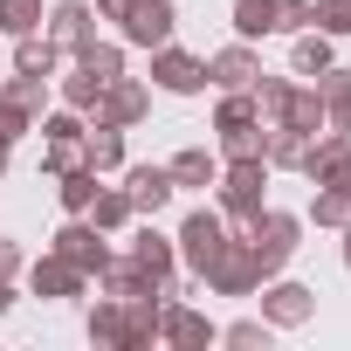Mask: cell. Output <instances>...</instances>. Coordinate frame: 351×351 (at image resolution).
<instances>
[{
  "label": "cell",
  "instance_id": "obj_1",
  "mask_svg": "<svg viewBox=\"0 0 351 351\" xmlns=\"http://www.w3.org/2000/svg\"><path fill=\"white\" fill-rule=\"evenodd\" d=\"M248 255H255V269H262V282L269 276H282V262L296 255V241H303V214H289V207H262V214H248Z\"/></svg>",
  "mask_w": 351,
  "mask_h": 351
},
{
  "label": "cell",
  "instance_id": "obj_2",
  "mask_svg": "<svg viewBox=\"0 0 351 351\" xmlns=\"http://www.w3.org/2000/svg\"><path fill=\"white\" fill-rule=\"evenodd\" d=\"M214 186H221V214H234V221L262 214L269 207V158H228Z\"/></svg>",
  "mask_w": 351,
  "mask_h": 351
},
{
  "label": "cell",
  "instance_id": "obj_3",
  "mask_svg": "<svg viewBox=\"0 0 351 351\" xmlns=\"http://www.w3.org/2000/svg\"><path fill=\"white\" fill-rule=\"evenodd\" d=\"M200 282H207V296H255V289H262V269H255L248 241L228 234V241L214 248V262L200 269Z\"/></svg>",
  "mask_w": 351,
  "mask_h": 351
},
{
  "label": "cell",
  "instance_id": "obj_4",
  "mask_svg": "<svg viewBox=\"0 0 351 351\" xmlns=\"http://www.w3.org/2000/svg\"><path fill=\"white\" fill-rule=\"evenodd\" d=\"M221 241H228V214H214V207H193V214L180 221V234H172V248H180V262H186L193 276L214 262Z\"/></svg>",
  "mask_w": 351,
  "mask_h": 351
},
{
  "label": "cell",
  "instance_id": "obj_5",
  "mask_svg": "<svg viewBox=\"0 0 351 351\" xmlns=\"http://www.w3.org/2000/svg\"><path fill=\"white\" fill-rule=\"evenodd\" d=\"M104 241H110V234H104L90 214H69V221L56 228V241H49V248H56V255H69V262H76V269L97 282V269L110 262V248H104Z\"/></svg>",
  "mask_w": 351,
  "mask_h": 351
},
{
  "label": "cell",
  "instance_id": "obj_6",
  "mask_svg": "<svg viewBox=\"0 0 351 351\" xmlns=\"http://www.w3.org/2000/svg\"><path fill=\"white\" fill-rule=\"evenodd\" d=\"M172 28H180V8H172V0H131V14L117 21L124 49H158V42H172Z\"/></svg>",
  "mask_w": 351,
  "mask_h": 351
},
{
  "label": "cell",
  "instance_id": "obj_7",
  "mask_svg": "<svg viewBox=\"0 0 351 351\" xmlns=\"http://www.w3.org/2000/svg\"><path fill=\"white\" fill-rule=\"evenodd\" d=\"M303 180H310V186H351V138H344V131H317V138H310Z\"/></svg>",
  "mask_w": 351,
  "mask_h": 351
},
{
  "label": "cell",
  "instance_id": "obj_8",
  "mask_svg": "<svg viewBox=\"0 0 351 351\" xmlns=\"http://www.w3.org/2000/svg\"><path fill=\"white\" fill-rule=\"evenodd\" d=\"M152 83L172 90V97H200V90H207V62L186 56V49H172V42H158V49H152Z\"/></svg>",
  "mask_w": 351,
  "mask_h": 351
},
{
  "label": "cell",
  "instance_id": "obj_9",
  "mask_svg": "<svg viewBox=\"0 0 351 351\" xmlns=\"http://www.w3.org/2000/svg\"><path fill=\"white\" fill-rule=\"evenodd\" d=\"M49 42H56V56H83L97 42V8L90 0H56L49 8Z\"/></svg>",
  "mask_w": 351,
  "mask_h": 351
},
{
  "label": "cell",
  "instance_id": "obj_10",
  "mask_svg": "<svg viewBox=\"0 0 351 351\" xmlns=\"http://www.w3.org/2000/svg\"><path fill=\"white\" fill-rule=\"evenodd\" d=\"M262 317H269L276 330H303V324L317 317V289H310V282H276V276H269V289H262Z\"/></svg>",
  "mask_w": 351,
  "mask_h": 351
},
{
  "label": "cell",
  "instance_id": "obj_11",
  "mask_svg": "<svg viewBox=\"0 0 351 351\" xmlns=\"http://www.w3.org/2000/svg\"><path fill=\"white\" fill-rule=\"evenodd\" d=\"M158 344H180V351H207L221 344V324H207L193 303H165L158 310Z\"/></svg>",
  "mask_w": 351,
  "mask_h": 351
},
{
  "label": "cell",
  "instance_id": "obj_12",
  "mask_svg": "<svg viewBox=\"0 0 351 351\" xmlns=\"http://www.w3.org/2000/svg\"><path fill=\"white\" fill-rule=\"evenodd\" d=\"M145 110H152V97H145V83H131V76H117V83H104V97H97V124H117V131H131V124H145Z\"/></svg>",
  "mask_w": 351,
  "mask_h": 351
},
{
  "label": "cell",
  "instance_id": "obj_13",
  "mask_svg": "<svg viewBox=\"0 0 351 351\" xmlns=\"http://www.w3.org/2000/svg\"><path fill=\"white\" fill-rule=\"evenodd\" d=\"M83 282H90V276H83L69 255H56V248L28 262V289H35V296H49V303H62V296H83Z\"/></svg>",
  "mask_w": 351,
  "mask_h": 351
},
{
  "label": "cell",
  "instance_id": "obj_14",
  "mask_svg": "<svg viewBox=\"0 0 351 351\" xmlns=\"http://www.w3.org/2000/svg\"><path fill=\"white\" fill-rule=\"evenodd\" d=\"M124 193H131V207H138L145 221H158V214L172 207V193H180V186H172V172H165V165H124Z\"/></svg>",
  "mask_w": 351,
  "mask_h": 351
},
{
  "label": "cell",
  "instance_id": "obj_15",
  "mask_svg": "<svg viewBox=\"0 0 351 351\" xmlns=\"http://www.w3.org/2000/svg\"><path fill=\"white\" fill-rule=\"evenodd\" d=\"M83 330H90L97 351H131V303H124V296H97Z\"/></svg>",
  "mask_w": 351,
  "mask_h": 351
},
{
  "label": "cell",
  "instance_id": "obj_16",
  "mask_svg": "<svg viewBox=\"0 0 351 351\" xmlns=\"http://www.w3.org/2000/svg\"><path fill=\"white\" fill-rule=\"evenodd\" d=\"M255 76H262V56H255L248 42L207 56V83H214V90H255Z\"/></svg>",
  "mask_w": 351,
  "mask_h": 351
},
{
  "label": "cell",
  "instance_id": "obj_17",
  "mask_svg": "<svg viewBox=\"0 0 351 351\" xmlns=\"http://www.w3.org/2000/svg\"><path fill=\"white\" fill-rule=\"evenodd\" d=\"M310 83H317V97H324V131H344V138H351V69L330 62V69H317Z\"/></svg>",
  "mask_w": 351,
  "mask_h": 351
},
{
  "label": "cell",
  "instance_id": "obj_18",
  "mask_svg": "<svg viewBox=\"0 0 351 351\" xmlns=\"http://www.w3.org/2000/svg\"><path fill=\"white\" fill-rule=\"evenodd\" d=\"M165 172H172V186H186V193H207V186L221 180V158H214L207 145H186V152H172V158H165Z\"/></svg>",
  "mask_w": 351,
  "mask_h": 351
},
{
  "label": "cell",
  "instance_id": "obj_19",
  "mask_svg": "<svg viewBox=\"0 0 351 351\" xmlns=\"http://www.w3.org/2000/svg\"><path fill=\"white\" fill-rule=\"evenodd\" d=\"M83 165H97V172H124V131L90 117V131H83Z\"/></svg>",
  "mask_w": 351,
  "mask_h": 351
},
{
  "label": "cell",
  "instance_id": "obj_20",
  "mask_svg": "<svg viewBox=\"0 0 351 351\" xmlns=\"http://www.w3.org/2000/svg\"><path fill=\"white\" fill-rule=\"evenodd\" d=\"M97 186H104L97 165H69V172H56V200H62V214H90Z\"/></svg>",
  "mask_w": 351,
  "mask_h": 351
},
{
  "label": "cell",
  "instance_id": "obj_21",
  "mask_svg": "<svg viewBox=\"0 0 351 351\" xmlns=\"http://www.w3.org/2000/svg\"><path fill=\"white\" fill-rule=\"evenodd\" d=\"M131 262H138L145 276H172V269H180V248H172L158 228H138V234H131Z\"/></svg>",
  "mask_w": 351,
  "mask_h": 351
},
{
  "label": "cell",
  "instance_id": "obj_22",
  "mask_svg": "<svg viewBox=\"0 0 351 351\" xmlns=\"http://www.w3.org/2000/svg\"><path fill=\"white\" fill-rule=\"evenodd\" d=\"M303 152H310V138L296 131V124H269V138H262V158H269V172H303Z\"/></svg>",
  "mask_w": 351,
  "mask_h": 351
},
{
  "label": "cell",
  "instance_id": "obj_23",
  "mask_svg": "<svg viewBox=\"0 0 351 351\" xmlns=\"http://www.w3.org/2000/svg\"><path fill=\"white\" fill-rule=\"evenodd\" d=\"M90 221H97L104 234H124V228L138 221V207H131V193H124V186H97V200H90Z\"/></svg>",
  "mask_w": 351,
  "mask_h": 351
},
{
  "label": "cell",
  "instance_id": "obj_24",
  "mask_svg": "<svg viewBox=\"0 0 351 351\" xmlns=\"http://www.w3.org/2000/svg\"><path fill=\"white\" fill-rule=\"evenodd\" d=\"M56 62H62V56H56V42H49L42 28H35V35H14V69H28V76H56Z\"/></svg>",
  "mask_w": 351,
  "mask_h": 351
},
{
  "label": "cell",
  "instance_id": "obj_25",
  "mask_svg": "<svg viewBox=\"0 0 351 351\" xmlns=\"http://www.w3.org/2000/svg\"><path fill=\"white\" fill-rule=\"evenodd\" d=\"M276 8H282V0H234V35H241V42L276 35Z\"/></svg>",
  "mask_w": 351,
  "mask_h": 351
},
{
  "label": "cell",
  "instance_id": "obj_26",
  "mask_svg": "<svg viewBox=\"0 0 351 351\" xmlns=\"http://www.w3.org/2000/svg\"><path fill=\"white\" fill-rule=\"evenodd\" d=\"M0 104H21V110H42V104H49V76H28V69L0 76Z\"/></svg>",
  "mask_w": 351,
  "mask_h": 351
},
{
  "label": "cell",
  "instance_id": "obj_27",
  "mask_svg": "<svg viewBox=\"0 0 351 351\" xmlns=\"http://www.w3.org/2000/svg\"><path fill=\"white\" fill-rule=\"evenodd\" d=\"M289 62H296V76H317V69H330V62H337V56H330V35H324V28H303Z\"/></svg>",
  "mask_w": 351,
  "mask_h": 351
},
{
  "label": "cell",
  "instance_id": "obj_28",
  "mask_svg": "<svg viewBox=\"0 0 351 351\" xmlns=\"http://www.w3.org/2000/svg\"><path fill=\"white\" fill-rule=\"evenodd\" d=\"M282 124H296L303 138H317V131H324V97H317V83H310V90H289V110H282Z\"/></svg>",
  "mask_w": 351,
  "mask_h": 351
},
{
  "label": "cell",
  "instance_id": "obj_29",
  "mask_svg": "<svg viewBox=\"0 0 351 351\" xmlns=\"http://www.w3.org/2000/svg\"><path fill=\"white\" fill-rule=\"evenodd\" d=\"M289 90L296 83H282V76H255V110H262V124H282V110H289Z\"/></svg>",
  "mask_w": 351,
  "mask_h": 351
},
{
  "label": "cell",
  "instance_id": "obj_30",
  "mask_svg": "<svg viewBox=\"0 0 351 351\" xmlns=\"http://www.w3.org/2000/svg\"><path fill=\"white\" fill-rule=\"evenodd\" d=\"M97 97H104V76H90V69L76 62V76H62V104L90 117V110H97Z\"/></svg>",
  "mask_w": 351,
  "mask_h": 351
},
{
  "label": "cell",
  "instance_id": "obj_31",
  "mask_svg": "<svg viewBox=\"0 0 351 351\" xmlns=\"http://www.w3.org/2000/svg\"><path fill=\"white\" fill-rule=\"evenodd\" d=\"M262 138H269L262 117H255V124H228V131H221V152H228V158H262Z\"/></svg>",
  "mask_w": 351,
  "mask_h": 351
},
{
  "label": "cell",
  "instance_id": "obj_32",
  "mask_svg": "<svg viewBox=\"0 0 351 351\" xmlns=\"http://www.w3.org/2000/svg\"><path fill=\"white\" fill-rule=\"evenodd\" d=\"M269 337H276V324H269V317H241V324H228V330H221V344H234V351H269Z\"/></svg>",
  "mask_w": 351,
  "mask_h": 351
},
{
  "label": "cell",
  "instance_id": "obj_33",
  "mask_svg": "<svg viewBox=\"0 0 351 351\" xmlns=\"http://www.w3.org/2000/svg\"><path fill=\"white\" fill-rule=\"evenodd\" d=\"M310 221H317V228H344V221H351V186H324V193L310 200Z\"/></svg>",
  "mask_w": 351,
  "mask_h": 351
},
{
  "label": "cell",
  "instance_id": "obj_34",
  "mask_svg": "<svg viewBox=\"0 0 351 351\" xmlns=\"http://www.w3.org/2000/svg\"><path fill=\"white\" fill-rule=\"evenodd\" d=\"M42 28V0H0V35H35Z\"/></svg>",
  "mask_w": 351,
  "mask_h": 351
},
{
  "label": "cell",
  "instance_id": "obj_35",
  "mask_svg": "<svg viewBox=\"0 0 351 351\" xmlns=\"http://www.w3.org/2000/svg\"><path fill=\"white\" fill-rule=\"evenodd\" d=\"M76 62H83L90 76H104V83H117V76H124V49H117V42H90Z\"/></svg>",
  "mask_w": 351,
  "mask_h": 351
},
{
  "label": "cell",
  "instance_id": "obj_36",
  "mask_svg": "<svg viewBox=\"0 0 351 351\" xmlns=\"http://www.w3.org/2000/svg\"><path fill=\"white\" fill-rule=\"evenodd\" d=\"M262 110H255V90H221V110H214V131H228V124H255Z\"/></svg>",
  "mask_w": 351,
  "mask_h": 351
},
{
  "label": "cell",
  "instance_id": "obj_37",
  "mask_svg": "<svg viewBox=\"0 0 351 351\" xmlns=\"http://www.w3.org/2000/svg\"><path fill=\"white\" fill-rule=\"evenodd\" d=\"M317 21V0H282V8H276V35H303Z\"/></svg>",
  "mask_w": 351,
  "mask_h": 351
},
{
  "label": "cell",
  "instance_id": "obj_38",
  "mask_svg": "<svg viewBox=\"0 0 351 351\" xmlns=\"http://www.w3.org/2000/svg\"><path fill=\"white\" fill-rule=\"evenodd\" d=\"M310 28H324L330 42L351 35V0H317V21H310Z\"/></svg>",
  "mask_w": 351,
  "mask_h": 351
},
{
  "label": "cell",
  "instance_id": "obj_39",
  "mask_svg": "<svg viewBox=\"0 0 351 351\" xmlns=\"http://www.w3.org/2000/svg\"><path fill=\"white\" fill-rule=\"evenodd\" d=\"M35 131V110H21V104H0V138H8V145H21Z\"/></svg>",
  "mask_w": 351,
  "mask_h": 351
},
{
  "label": "cell",
  "instance_id": "obj_40",
  "mask_svg": "<svg viewBox=\"0 0 351 351\" xmlns=\"http://www.w3.org/2000/svg\"><path fill=\"white\" fill-rule=\"evenodd\" d=\"M0 276H8V282L21 276V241H8V234H0Z\"/></svg>",
  "mask_w": 351,
  "mask_h": 351
},
{
  "label": "cell",
  "instance_id": "obj_41",
  "mask_svg": "<svg viewBox=\"0 0 351 351\" xmlns=\"http://www.w3.org/2000/svg\"><path fill=\"white\" fill-rule=\"evenodd\" d=\"M97 14H104V21H124V14H131V0H97Z\"/></svg>",
  "mask_w": 351,
  "mask_h": 351
},
{
  "label": "cell",
  "instance_id": "obj_42",
  "mask_svg": "<svg viewBox=\"0 0 351 351\" xmlns=\"http://www.w3.org/2000/svg\"><path fill=\"white\" fill-rule=\"evenodd\" d=\"M8 310H14V282H8V276H0V317H8Z\"/></svg>",
  "mask_w": 351,
  "mask_h": 351
},
{
  "label": "cell",
  "instance_id": "obj_43",
  "mask_svg": "<svg viewBox=\"0 0 351 351\" xmlns=\"http://www.w3.org/2000/svg\"><path fill=\"white\" fill-rule=\"evenodd\" d=\"M337 234H344V269H351V221H344V228H337Z\"/></svg>",
  "mask_w": 351,
  "mask_h": 351
},
{
  "label": "cell",
  "instance_id": "obj_44",
  "mask_svg": "<svg viewBox=\"0 0 351 351\" xmlns=\"http://www.w3.org/2000/svg\"><path fill=\"white\" fill-rule=\"evenodd\" d=\"M8 158H14V145H8V138H0V172H8Z\"/></svg>",
  "mask_w": 351,
  "mask_h": 351
}]
</instances>
